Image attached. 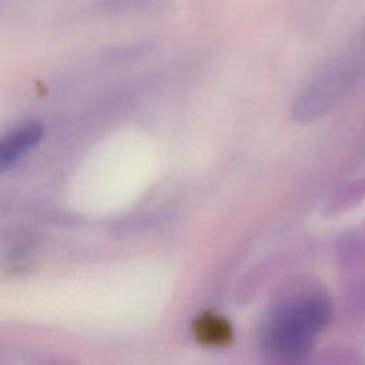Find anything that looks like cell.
Here are the masks:
<instances>
[{
  "mask_svg": "<svg viewBox=\"0 0 365 365\" xmlns=\"http://www.w3.org/2000/svg\"><path fill=\"white\" fill-rule=\"evenodd\" d=\"M194 335L204 345H227L232 339V329L225 318L204 314L194 322Z\"/></svg>",
  "mask_w": 365,
  "mask_h": 365,
  "instance_id": "3",
  "label": "cell"
},
{
  "mask_svg": "<svg viewBox=\"0 0 365 365\" xmlns=\"http://www.w3.org/2000/svg\"><path fill=\"white\" fill-rule=\"evenodd\" d=\"M332 307L321 291L302 289L277 302L267 315L261 342L267 354L282 361H298L328 325Z\"/></svg>",
  "mask_w": 365,
  "mask_h": 365,
  "instance_id": "1",
  "label": "cell"
},
{
  "mask_svg": "<svg viewBox=\"0 0 365 365\" xmlns=\"http://www.w3.org/2000/svg\"><path fill=\"white\" fill-rule=\"evenodd\" d=\"M40 124L30 123L19 127L9 134H6L0 144V165L1 168H7L14 164L21 155H24L31 147L37 144L41 137Z\"/></svg>",
  "mask_w": 365,
  "mask_h": 365,
  "instance_id": "2",
  "label": "cell"
}]
</instances>
